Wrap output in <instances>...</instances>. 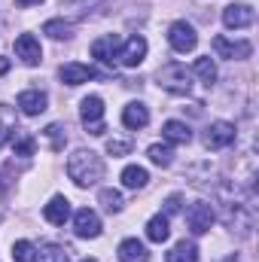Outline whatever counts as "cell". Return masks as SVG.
I'll return each instance as SVG.
<instances>
[{
  "mask_svg": "<svg viewBox=\"0 0 259 262\" xmlns=\"http://www.w3.org/2000/svg\"><path fill=\"white\" fill-rule=\"evenodd\" d=\"M67 177L76 183V186H95L101 177H104V162L98 152L92 149H76L70 159H67Z\"/></svg>",
  "mask_w": 259,
  "mask_h": 262,
  "instance_id": "6da1fadb",
  "label": "cell"
},
{
  "mask_svg": "<svg viewBox=\"0 0 259 262\" xmlns=\"http://www.w3.org/2000/svg\"><path fill=\"white\" fill-rule=\"evenodd\" d=\"M156 79H159V85H162L165 92H171V95H189V92H192V73L186 70V64H180V61L165 64L156 73Z\"/></svg>",
  "mask_w": 259,
  "mask_h": 262,
  "instance_id": "7a4b0ae2",
  "label": "cell"
},
{
  "mask_svg": "<svg viewBox=\"0 0 259 262\" xmlns=\"http://www.w3.org/2000/svg\"><path fill=\"white\" fill-rule=\"evenodd\" d=\"M79 119H82V125L89 134H95V137H101L104 134V101L98 98V95H89V98H82V104H79Z\"/></svg>",
  "mask_w": 259,
  "mask_h": 262,
  "instance_id": "3957f363",
  "label": "cell"
},
{
  "mask_svg": "<svg viewBox=\"0 0 259 262\" xmlns=\"http://www.w3.org/2000/svg\"><path fill=\"white\" fill-rule=\"evenodd\" d=\"M168 43H171L174 52L186 55V52H192L195 46H198V34H195V28L189 21H174L168 28Z\"/></svg>",
  "mask_w": 259,
  "mask_h": 262,
  "instance_id": "277c9868",
  "label": "cell"
},
{
  "mask_svg": "<svg viewBox=\"0 0 259 262\" xmlns=\"http://www.w3.org/2000/svg\"><path fill=\"white\" fill-rule=\"evenodd\" d=\"M186 226H189L192 235L210 232V226H213V207H210L207 201H192V204L186 207Z\"/></svg>",
  "mask_w": 259,
  "mask_h": 262,
  "instance_id": "5b68a950",
  "label": "cell"
},
{
  "mask_svg": "<svg viewBox=\"0 0 259 262\" xmlns=\"http://www.w3.org/2000/svg\"><path fill=\"white\" fill-rule=\"evenodd\" d=\"M235 143V125L232 122H210L207 131H204V146L207 149H226Z\"/></svg>",
  "mask_w": 259,
  "mask_h": 262,
  "instance_id": "8992f818",
  "label": "cell"
},
{
  "mask_svg": "<svg viewBox=\"0 0 259 262\" xmlns=\"http://www.w3.org/2000/svg\"><path fill=\"white\" fill-rule=\"evenodd\" d=\"M213 52L220 58H229V61H241V58H250L253 46L247 40H229V37H213Z\"/></svg>",
  "mask_w": 259,
  "mask_h": 262,
  "instance_id": "52a82bcc",
  "label": "cell"
},
{
  "mask_svg": "<svg viewBox=\"0 0 259 262\" xmlns=\"http://www.w3.org/2000/svg\"><path fill=\"white\" fill-rule=\"evenodd\" d=\"M119 46H122V40H119V34H104V37H98L95 43H92V55L101 61V64H116V55H119Z\"/></svg>",
  "mask_w": 259,
  "mask_h": 262,
  "instance_id": "ba28073f",
  "label": "cell"
},
{
  "mask_svg": "<svg viewBox=\"0 0 259 262\" xmlns=\"http://www.w3.org/2000/svg\"><path fill=\"white\" fill-rule=\"evenodd\" d=\"M15 58H21V64L37 67L43 61V49H40V40L34 34H21L15 40Z\"/></svg>",
  "mask_w": 259,
  "mask_h": 262,
  "instance_id": "9c48e42d",
  "label": "cell"
},
{
  "mask_svg": "<svg viewBox=\"0 0 259 262\" xmlns=\"http://www.w3.org/2000/svg\"><path fill=\"white\" fill-rule=\"evenodd\" d=\"M223 25L229 31H241V28H250L253 25V9L247 3H229L223 9Z\"/></svg>",
  "mask_w": 259,
  "mask_h": 262,
  "instance_id": "30bf717a",
  "label": "cell"
},
{
  "mask_svg": "<svg viewBox=\"0 0 259 262\" xmlns=\"http://www.w3.org/2000/svg\"><path fill=\"white\" fill-rule=\"evenodd\" d=\"M73 232H76L79 238H98V235H101V216H98L95 210H89V207L76 210V213H73Z\"/></svg>",
  "mask_w": 259,
  "mask_h": 262,
  "instance_id": "8fae6325",
  "label": "cell"
},
{
  "mask_svg": "<svg viewBox=\"0 0 259 262\" xmlns=\"http://www.w3.org/2000/svg\"><path fill=\"white\" fill-rule=\"evenodd\" d=\"M143 58H146V40H143V37L125 40V43L119 46V55H116V61L122 67H137Z\"/></svg>",
  "mask_w": 259,
  "mask_h": 262,
  "instance_id": "7c38bea8",
  "label": "cell"
},
{
  "mask_svg": "<svg viewBox=\"0 0 259 262\" xmlns=\"http://www.w3.org/2000/svg\"><path fill=\"white\" fill-rule=\"evenodd\" d=\"M58 76H61V82H67V85H82V82L95 79V70H92L89 64L70 61V64H61V70H58Z\"/></svg>",
  "mask_w": 259,
  "mask_h": 262,
  "instance_id": "4fadbf2b",
  "label": "cell"
},
{
  "mask_svg": "<svg viewBox=\"0 0 259 262\" xmlns=\"http://www.w3.org/2000/svg\"><path fill=\"white\" fill-rule=\"evenodd\" d=\"M18 110H21L25 116H40V113L46 110V95H43L40 89L21 92V95H18Z\"/></svg>",
  "mask_w": 259,
  "mask_h": 262,
  "instance_id": "5bb4252c",
  "label": "cell"
},
{
  "mask_svg": "<svg viewBox=\"0 0 259 262\" xmlns=\"http://www.w3.org/2000/svg\"><path fill=\"white\" fill-rule=\"evenodd\" d=\"M149 122V110H146V104H140V101H131V104H125V110H122V125L131 131L143 128Z\"/></svg>",
  "mask_w": 259,
  "mask_h": 262,
  "instance_id": "9a60e30c",
  "label": "cell"
},
{
  "mask_svg": "<svg viewBox=\"0 0 259 262\" xmlns=\"http://www.w3.org/2000/svg\"><path fill=\"white\" fill-rule=\"evenodd\" d=\"M43 216L52 223V226H64L67 220H70V201L64 195H55L46 207H43Z\"/></svg>",
  "mask_w": 259,
  "mask_h": 262,
  "instance_id": "2e32d148",
  "label": "cell"
},
{
  "mask_svg": "<svg viewBox=\"0 0 259 262\" xmlns=\"http://www.w3.org/2000/svg\"><path fill=\"white\" fill-rule=\"evenodd\" d=\"M116 256H119V262H149V250H146L137 238H125V241L119 244Z\"/></svg>",
  "mask_w": 259,
  "mask_h": 262,
  "instance_id": "e0dca14e",
  "label": "cell"
},
{
  "mask_svg": "<svg viewBox=\"0 0 259 262\" xmlns=\"http://www.w3.org/2000/svg\"><path fill=\"white\" fill-rule=\"evenodd\" d=\"M162 137L168 140V143H177V146H186L189 140H192V131L186 122H177V119H168L165 125H162Z\"/></svg>",
  "mask_w": 259,
  "mask_h": 262,
  "instance_id": "ac0fdd59",
  "label": "cell"
},
{
  "mask_svg": "<svg viewBox=\"0 0 259 262\" xmlns=\"http://www.w3.org/2000/svg\"><path fill=\"white\" fill-rule=\"evenodd\" d=\"M168 235H171L168 216H165V213H156V216L146 223V238H149L153 244H162V241H168Z\"/></svg>",
  "mask_w": 259,
  "mask_h": 262,
  "instance_id": "d6986e66",
  "label": "cell"
},
{
  "mask_svg": "<svg viewBox=\"0 0 259 262\" xmlns=\"http://www.w3.org/2000/svg\"><path fill=\"white\" fill-rule=\"evenodd\" d=\"M146 183H149L146 168H140V165H128V168L122 171V186H125V189H143Z\"/></svg>",
  "mask_w": 259,
  "mask_h": 262,
  "instance_id": "ffe728a7",
  "label": "cell"
},
{
  "mask_svg": "<svg viewBox=\"0 0 259 262\" xmlns=\"http://www.w3.org/2000/svg\"><path fill=\"white\" fill-rule=\"evenodd\" d=\"M168 262H198V247H195L192 241H180L168 253Z\"/></svg>",
  "mask_w": 259,
  "mask_h": 262,
  "instance_id": "44dd1931",
  "label": "cell"
},
{
  "mask_svg": "<svg viewBox=\"0 0 259 262\" xmlns=\"http://www.w3.org/2000/svg\"><path fill=\"white\" fill-rule=\"evenodd\" d=\"M192 73L204 82V85H210V82L217 79V64H213V58H210V55H207V58H195Z\"/></svg>",
  "mask_w": 259,
  "mask_h": 262,
  "instance_id": "7402d4cb",
  "label": "cell"
},
{
  "mask_svg": "<svg viewBox=\"0 0 259 262\" xmlns=\"http://www.w3.org/2000/svg\"><path fill=\"white\" fill-rule=\"evenodd\" d=\"M15 131H18L15 128V113H12L6 104H0V146H3Z\"/></svg>",
  "mask_w": 259,
  "mask_h": 262,
  "instance_id": "603a6c76",
  "label": "cell"
},
{
  "mask_svg": "<svg viewBox=\"0 0 259 262\" xmlns=\"http://www.w3.org/2000/svg\"><path fill=\"white\" fill-rule=\"evenodd\" d=\"M98 201H101V204H104V210H110V213H119V210H122V204H125L119 189H101V192H98Z\"/></svg>",
  "mask_w": 259,
  "mask_h": 262,
  "instance_id": "cb8c5ba5",
  "label": "cell"
},
{
  "mask_svg": "<svg viewBox=\"0 0 259 262\" xmlns=\"http://www.w3.org/2000/svg\"><path fill=\"white\" fill-rule=\"evenodd\" d=\"M37 262H70V256L61 244H46L43 250H37Z\"/></svg>",
  "mask_w": 259,
  "mask_h": 262,
  "instance_id": "d4e9b609",
  "label": "cell"
},
{
  "mask_svg": "<svg viewBox=\"0 0 259 262\" xmlns=\"http://www.w3.org/2000/svg\"><path fill=\"white\" fill-rule=\"evenodd\" d=\"M12 149H15V156L28 159V156H34V149H37V140H34L31 134H12Z\"/></svg>",
  "mask_w": 259,
  "mask_h": 262,
  "instance_id": "484cf974",
  "label": "cell"
},
{
  "mask_svg": "<svg viewBox=\"0 0 259 262\" xmlns=\"http://www.w3.org/2000/svg\"><path fill=\"white\" fill-rule=\"evenodd\" d=\"M43 34H49L52 40H67L70 37V21H64V18H49L43 25Z\"/></svg>",
  "mask_w": 259,
  "mask_h": 262,
  "instance_id": "4316f807",
  "label": "cell"
},
{
  "mask_svg": "<svg viewBox=\"0 0 259 262\" xmlns=\"http://www.w3.org/2000/svg\"><path fill=\"white\" fill-rule=\"evenodd\" d=\"M149 162H153V165H159V168H168V165L174 162V152H171V146L153 143V146H149Z\"/></svg>",
  "mask_w": 259,
  "mask_h": 262,
  "instance_id": "83f0119b",
  "label": "cell"
},
{
  "mask_svg": "<svg viewBox=\"0 0 259 262\" xmlns=\"http://www.w3.org/2000/svg\"><path fill=\"white\" fill-rule=\"evenodd\" d=\"M12 259L15 262H37V247L31 241H15L12 244Z\"/></svg>",
  "mask_w": 259,
  "mask_h": 262,
  "instance_id": "f1b7e54d",
  "label": "cell"
},
{
  "mask_svg": "<svg viewBox=\"0 0 259 262\" xmlns=\"http://www.w3.org/2000/svg\"><path fill=\"white\" fill-rule=\"evenodd\" d=\"M107 0H61V6H67V9H73L76 15L79 12H89V9H95V6H104Z\"/></svg>",
  "mask_w": 259,
  "mask_h": 262,
  "instance_id": "f546056e",
  "label": "cell"
},
{
  "mask_svg": "<svg viewBox=\"0 0 259 262\" xmlns=\"http://www.w3.org/2000/svg\"><path fill=\"white\" fill-rule=\"evenodd\" d=\"M61 125H58V122H55V125H49V128H46V137H49V140H52V149H61V146H64V134H61Z\"/></svg>",
  "mask_w": 259,
  "mask_h": 262,
  "instance_id": "4dcf8cb0",
  "label": "cell"
},
{
  "mask_svg": "<svg viewBox=\"0 0 259 262\" xmlns=\"http://www.w3.org/2000/svg\"><path fill=\"white\" fill-rule=\"evenodd\" d=\"M107 152L110 156H125V152H131V143L128 140H107Z\"/></svg>",
  "mask_w": 259,
  "mask_h": 262,
  "instance_id": "1f68e13d",
  "label": "cell"
},
{
  "mask_svg": "<svg viewBox=\"0 0 259 262\" xmlns=\"http://www.w3.org/2000/svg\"><path fill=\"white\" fill-rule=\"evenodd\" d=\"M165 210H168V213H177V210H180V195L168 198V201H165ZM168 213H165V216H168Z\"/></svg>",
  "mask_w": 259,
  "mask_h": 262,
  "instance_id": "d6a6232c",
  "label": "cell"
},
{
  "mask_svg": "<svg viewBox=\"0 0 259 262\" xmlns=\"http://www.w3.org/2000/svg\"><path fill=\"white\" fill-rule=\"evenodd\" d=\"M15 3H18V6H40L43 0H15Z\"/></svg>",
  "mask_w": 259,
  "mask_h": 262,
  "instance_id": "836d02e7",
  "label": "cell"
},
{
  "mask_svg": "<svg viewBox=\"0 0 259 262\" xmlns=\"http://www.w3.org/2000/svg\"><path fill=\"white\" fill-rule=\"evenodd\" d=\"M6 70H9V58H3V55H0V76H3Z\"/></svg>",
  "mask_w": 259,
  "mask_h": 262,
  "instance_id": "e575fe53",
  "label": "cell"
},
{
  "mask_svg": "<svg viewBox=\"0 0 259 262\" xmlns=\"http://www.w3.org/2000/svg\"><path fill=\"white\" fill-rule=\"evenodd\" d=\"M3 189H6V183H3V174H0V192H3Z\"/></svg>",
  "mask_w": 259,
  "mask_h": 262,
  "instance_id": "d590c367",
  "label": "cell"
},
{
  "mask_svg": "<svg viewBox=\"0 0 259 262\" xmlns=\"http://www.w3.org/2000/svg\"><path fill=\"white\" fill-rule=\"evenodd\" d=\"M79 262H98V259H79Z\"/></svg>",
  "mask_w": 259,
  "mask_h": 262,
  "instance_id": "8d00e7d4",
  "label": "cell"
}]
</instances>
